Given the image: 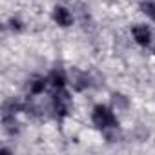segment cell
Instances as JSON below:
<instances>
[{
  "instance_id": "6da1fadb",
  "label": "cell",
  "mask_w": 155,
  "mask_h": 155,
  "mask_svg": "<svg viewBox=\"0 0 155 155\" xmlns=\"http://www.w3.org/2000/svg\"><path fill=\"white\" fill-rule=\"evenodd\" d=\"M93 124H95L97 128L106 130V128H110V126H115L117 120H115L113 113H111L108 108H104V106H97V108L93 110Z\"/></svg>"
},
{
  "instance_id": "7a4b0ae2",
  "label": "cell",
  "mask_w": 155,
  "mask_h": 155,
  "mask_svg": "<svg viewBox=\"0 0 155 155\" xmlns=\"http://www.w3.org/2000/svg\"><path fill=\"white\" fill-rule=\"evenodd\" d=\"M68 108H69V95L60 88L58 93L53 99V111H55L57 117H64L66 111H68Z\"/></svg>"
},
{
  "instance_id": "3957f363",
  "label": "cell",
  "mask_w": 155,
  "mask_h": 155,
  "mask_svg": "<svg viewBox=\"0 0 155 155\" xmlns=\"http://www.w3.org/2000/svg\"><path fill=\"white\" fill-rule=\"evenodd\" d=\"M71 84L77 91H82L86 86H90V77L79 69H71Z\"/></svg>"
},
{
  "instance_id": "277c9868",
  "label": "cell",
  "mask_w": 155,
  "mask_h": 155,
  "mask_svg": "<svg viewBox=\"0 0 155 155\" xmlns=\"http://www.w3.org/2000/svg\"><path fill=\"white\" fill-rule=\"evenodd\" d=\"M133 37H135V40H137L140 46H146V44H150L151 31H150L146 26H135V28H133Z\"/></svg>"
},
{
  "instance_id": "5b68a950",
  "label": "cell",
  "mask_w": 155,
  "mask_h": 155,
  "mask_svg": "<svg viewBox=\"0 0 155 155\" xmlns=\"http://www.w3.org/2000/svg\"><path fill=\"white\" fill-rule=\"evenodd\" d=\"M53 18H55V22H57L58 26H64V28L71 24V15H69V11H68L66 8H55Z\"/></svg>"
},
{
  "instance_id": "8992f818",
  "label": "cell",
  "mask_w": 155,
  "mask_h": 155,
  "mask_svg": "<svg viewBox=\"0 0 155 155\" xmlns=\"http://www.w3.org/2000/svg\"><path fill=\"white\" fill-rule=\"evenodd\" d=\"M2 124H4V131L9 133V135H15V133H18V130H20L18 122L15 120V115H4Z\"/></svg>"
},
{
  "instance_id": "52a82bcc",
  "label": "cell",
  "mask_w": 155,
  "mask_h": 155,
  "mask_svg": "<svg viewBox=\"0 0 155 155\" xmlns=\"http://www.w3.org/2000/svg\"><path fill=\"white\" fill-rule=\"evenodd\" d=\"M48 82H49L55 90H60V88L64 86V82H66L64 73H62L60 69H53V71H51V75H49V79H48Z\"/></svg>"
},
{
  "instance_id": "ba28073f",
  "label": "cell",
  "mask_w": 155,
  "mask_h": 155,
  "mask_svg": "<svg viewBox=\"0 0 155 155\" xmlns=\"http://www.w3.org/2000/svg\"><path fill=\"white\" fill-rule=\"evenodd\" d=\"M20 110H22V102L17 99H9L4 102V115H15Z\"/></svg>"
},
{
  "instance_id": "9c48e42d",
  "label": "cell",
  "mask_w": 155,
  "mask_h": 155,
  "mask_svg": "<svg viewBox=\"0 0 155 155\" xmlns=\"http://www.w3.org/2000/svg\"><path fill=\"white\" fill-rule=\"evenodd\" d=\"M104 131H106L104 135H106V140H108V142H119V140H120V137H122V135H120V131H119V128H117V124H115V126L106 128Z\"/></svg>"
},
{
  "instance_id": "30bf717a",
  "label": "cell",
  "mask_w": 155,
  "mask_h": 155,
  "mask_svg": "<svg viewBox=\"0 0 155 155\" xmlns=\"http://www.w3.org/2000/svg\"><path fill=\"white\" fill-rule=\"evenodd\" d=\"M111 104L117 108V110H126L128 108V99L120 93H113L111 95Z\"/></svg>"
},
{
  "instance_id": "8fae6325",
  "label": "cell",
  "mask_w": 155,
  "mask_h": 155,
  "mask_svg": "<svg viewBox=\"0 0 155 155\" xmlns=\"http://www.w3.org/2000/svg\"><path fill=\"white\" fill-rule=\"evenodd\" d=\"M44 88H46V81L44 79H33L31 82H29V91L31 93H42L44 91Z\"/></svg>"
},
{
  "instance_id": "7c38bea8",
  "label": "cell",
  "mask_w": 155,
  "mask_h": 155,
  "mask_svg": "<svg viewBox=\"0 0 155 155\" xmlns=\"http://www.w3.org/2000/svg\"><path fill=\"white\" fill-rule=\"evenodd\" d=\"M140 9H142V13H146L151 20H155V2H151V0L142 2V4H140Z\"/></svg>"
},
{
  "instance_id": "4fadbf2b",
  "label": "cell",
  "mask_w": 155,
  "mask_h": 155,
  "mask_svg": "<svg viewBox=\"0 0 155 155\" xmlns=\"http://www.w3.org/2000/svg\"><path fill=\"white\" fill-rule=\"evenodd\" d=\"M11 28H13V29H20L22 26H20V22H18V20H15V18H13V20H11Z\"/></svg>"
},
{
  "instance_id": "5bb4252c",
  "label": "cell",
  "mask_w": 155,
  "mask_h": 155,
  "mask_svg": "<svg viewBox=\"0 0 155 155\" xmlns=\"http://www.w3.org/2000/svg\"><path fill=\"white\" fill-rule=\"evenodd\" d=\"M153 53H155V46H153Z\"/></svg>"
}]
</instances>
